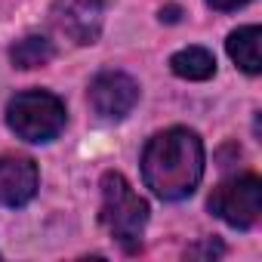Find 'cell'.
<instances>
[{"label":"cell","instance_id":"cell-2","mask_svg":"<svg viewBox=\"0 0 262 262\" xmlns=\"http://www.w3.org/2000/svg\"><path fill=\"white\" fill-rule=\"evenodd\" d=\"M111 241H117L126 253H136L148 225V204L133 191L120 173L108 170L102 176V213H99Z\"/></svg>","mask_w":262,"mask_h":262},{"label":"cell","instance_id":"cell-5","mask_svg":"<svg viewBox=\"0 0 262 262\" xmlns=\"http://www.w3.org/2000/svg\"><path fill=\"white\" fill-rule=\"evenodd\" d=\"M90 105L105 120H123L139 102V83L126 71H102L90 80Z\"/></svg>","mask_w":262,"mask_h":262},{"label":"cell","instance_id":"cell-10","mask_svg":"<svg viewBox=\"0 0 262 262\" xmlns=\"http://www.w3.org/2000/svg\"><path fill=\"white\" fill-rule=\"evenodd\" d=\"M53 56H56L53 43H50L47 37H40V34H28V37L16 40V43L10 47V62H13L16 68H22V71H31V68L47 65Z\"/></svg>","mask_w":262,"mask_h":262},{"label":"cell","instance_id":"cell-13","mask_svg":"<svg viewBox=\"0 0 262 262\" xmlns=\"http://www.w3.org/2000/svg\"><path fill=\"white\" fill-rule=\"evenodd\" d=\"M164 19H167V22H176V19H179V7H170L167 13L161 10V22H164Z\"/></svg>","mask_w":262,"mask_h":262},{"label":"cell","instance_id":"cell-4","mask_svg":"<svg viewBox=\"0 0 262 262\" xmlns=\"http://www.w3.org/2000/svg\"><path fill=\"white\" fill-rule=\"evenodd\" d=\"M210 213L216 219H222L231 228H253L259 222L262 213V182L259 176H234L222 185L213 188L210 201H207Z\"/></svg>","mask_w":262,"mask_h":262},{"label":"cell","instance_id":"cell-6","mask_svg":"<svg viewBox=\"0 0 262 262\" xmlns=\"http://www.w3.org/2000/svg\"><path fill=\"white\" fill-rule=\"evenodd\" d=\"M105 22L102 0H56L53 4V25L77 47H90L99 40Z\"/></svg>","mask_w":262,"mask_h":262},{"label":"cell","instance_id":"cell-9","mask_svg":"<svg viewBox=\"0 0 262 262\" xmlns=\"http://www.w3.org/2000/svg\"><path fill=\"white\" fill-rule=\"evenodd\" d=\"M170 68H173V74L182 77V80H210V77L216 74V59H213V53L204 50V47H185V50L173 53Z\"/></svg>","mask_w":262,"mask_h":262},{"label":"cell","instance_id":"cell-11","mask_svg":"<svg viewBox=\"0 0 262 262\" xmlns=\"http://www.w3.org/2000/svg\"><path fill=\"white\" fill-rule=\"evenodd\" d=\"M225 253V247L219 244V241H207V244H201V247H191L188 250V256L194 259V256H222Z\"/></svg>","mask_w":262,"mask_h":262},{"label":"cell","instance_id":"cell-3","mask_svg":"<svg viewBox=\"0 0 262 262\" xmlns=\"http://www.w3.org/2000/svg\"><path fill=\"white\" fill-rule=\"evenodd\" d=\"M7 123L22 142L40 145V142H53L65 129L68 111H65V102L56 93L25 90V93H16L7 102Z\"/></svg>","mask_w":262,"mask_h":262},{"label":"cell","instance_id":"cell-7","mask_svg":"<svg viewBox=\"0 0 262 262\" xmlns=\"http://www.w3.org/2000/svg\"><path fill=\"white\" fill-rule=\"evenodd\" d=\"M40 185L37 164L22 155H0V207H25Z\"/></svg>","mask_w":262,"mask_h":262},{"label":"cell","instance_id":"cell-8","mask_svg":"<svg viewBox=\"0 0 262 262\" xmlns=\"http://www.w3.org/2000/svg\"><path fill=\"white\" fill-rule=\"evenodd\" d=\"M259 40H262L259 25H244V28L231 31V34H228V40H225V50H228L231 62H234L241 71H247V74H259V71H262Z\"/></svg>","mask_w":262,"mask_h":262},{"label":"cell","instance_id":"cell-12","mask_svg":"<svg viewBox=\"0 0 262 262\" xmlns=\"http://www.w3.org/2000/svg\"><path fill=\"white\" fill-rule=\"evenodd\" d=\"M207 4H210L213 10H219V13H231V10H241V7H247L250 0H207Z\"/></svg>","mask_w":262,"mask_h":262},{"label":"cell","instance_id":"cell-1","mask_svg":"<svg viewBox=\"0 0 262 262\" xmlns=\"http://www.w3.org/2000/svg\"><path fill=\"white\" fill-rule=\"evenodd\" d=\"M142 179L161 201L194 194L204 179V142L194 129L170 126L151 136L142 151Z\"/></svg>","mask_w":262,"mask_h":262}]
</instances>
